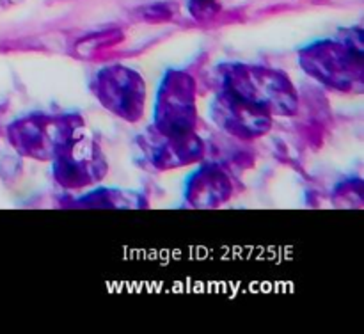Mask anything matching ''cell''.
<instances>
[{
    "mask_svg": "<svg viewBox=\"0 0 364 334\" xmlns=\"http://www.w3.org/2000/svg\"><path fill=\"white\" fill-rule=\"evenodd\" d=\"M217 91H228L269 110L291 117L299 112L301 96L284 71L262 64L224 63L215 70Z\"/></svg>",
    "mask_w": 364,
    "mask_h": 334,
    "instance_id": "cell-1",
    "label": "cell"
},
{
    "mask_svg": "<svg viewBox=\"0 0 364 334\" xmlns=\"http://www.w3.org/2000/svg\"><path fill=\"white\" fill-rule=\"evenodd\" d=\"M302 71L331 91H364V50L355 48L340 38H326L299 50Z\"/></svg>",
    "mask_w": 364,
    "mask_h": 334,
    "instance_id": "cell-2",
    "label": "cell"
},
{
    "mask_svg": "<svg viewBox=\"0 0 364 334\" xmlns=\"http://www.w3.org/2000/svg\"><path fill=\"white\" fill-rule=\"evenodd\" d=\"M85 131L80 114L34 112L18 117L7 126L11 148L25 158L52 162L70 141Z\"/></svg>",
    "mask_w": 364,
    "mask_h": 334,
    "instance_id": "cell-3",
    "label": "cell"
},
{
    "mask_svg": "<svg viewBox=\"0 0 364 334\" xmlns=\"http://www.w3.org/2000/svg\"><path fill=\"white\" fill-rule=\"evenodd\" d=\"M196 78L183 70H169L156 91L151 128L166 137L196 131Z\"/></svg>",
    "mask_w": 364,
    "mask_h": 334,
    "instance_id": "cell-4",
    "label": "cell"
},
{
    "mask_svg": "<svg viewBox=\"0 0 364 334\" xmlns=\"http://www.w3.org/2000/svg\"><path fill=\"white\" fill-rule=\"evenodd\" d=\"M92 95L100 105L127 123H137L146 110L148 89L142 75L124 64H109L96 71Z\"/></svg>",
    "mask_w": 364,
    "mask_h": 334,
    "instance_id": "cell-5",
    "label": "cell"
},
{
    "mask_svg": "<svg viewBox=\"0 0 364 334\" xmlns=\"http://www.w3.org/2000/svg\"><path fill=\"white\" fill-rule=\"evenodd\" d=\"M109 173V160L87 130L68 142L52 160V176L64 190H84Z\"/></svg>",
    "mask_w": 364,
    "mask_h": 334,
    "instance_id": "cell-6",
    "label": "cell"
},
{
    "mask_svg": "<svg viewBox=\"0 0 364 334\" xmlns=\"http://www.w3.org/2000/svg\"><path fill=\"white\" fill-rule=\"evenodd\" d=\"M210 116L224 134L242 142L263 137L274 123L269 110L228 91H217L210 105Z\"/></svg>",
    "mask_w": 364,
    "mask_h": 334,
    "instance_id": "cell-7",
    "label": "cell"
},
{
    "mask_svg": "<svg viewBox=\"0 0 364 334\" xmlns=\"http://www.w3.org/2000/svg\"><path fill=\"white\" fill-rule=\"evenodd\" d=\"M142 158L153 171H173L199 163L206 156V142L196 131L181 137H166L149 128L139 139Z\"/></svg>",
    "mask_w": 364,
    "mask_h": 334,
    "instance_id": "cell-8",
    "label": "cell"
},
{
    "mask_svg": "<svg viewBox=\"0 0 364 334\" xmlns=\"http://www.w3.org/2000/svg\"><path fill=\"white\" fill-rule=\"evenodd\" d=\"M235 194V181L224 163L203 162L185 183V203L192 208H217Z\"/></svg>",
    "mask_w": 364,
    "mask_h": 334,
    "instance_id": "cell-9",
    "label": "cell"
},
{
    "mask_svg": "<svg viewBox=\"0 0 364 334\" xmlns=\"http://www.w3.org/2000/svg\"><path fill=\"white\" fill-rule=\"evenodd\" d=\"M71 205L75 208H96V210H134L146 208L148 199L135 190H123V188H95L87 194L75 199Z\"/></svg>",
    "mask_w": 364,
    "mask_h": 334,
    "instance_id": "cell-10",
    "label": "cell"
},
{
    "mask_svg": "<svg viewBox=\"0 0 364 334\" xmlns=\"http://www.w3.org/2000/svg\"><path fill=\"white\" fill-rule=\"evenodd\" d=\"M124 39V32L121 28H107V31L92 32L84 36L73 45V55L78 59L91 60L102 55L107 50L114 48Z\"/></svg>",
    "mask_w": 364,
    "mask_h": 334,
    "instance_id": "cell-11",
    "label": "cell"
},
{
    "mask_svg": "<svg viewBox=\"0 0 364 334\" xmlns=\"http://www.w3.org/2000/svg\"><path fill=\"white\" fill-rule=\"evenodd\" d=\"M333 201L338 208H363L364 183L361 178H348L334 188Z\"/></svg>",
    "mask_w": 364,
    "mask_h": 334,
    "instance_id": "cell-12",
    "label": "cell"
},
{
    "mask_svg": "<svg viewBox=\"0 0 364 334\" xmlns=\"http://www.w3.org/2000/svg\"><path fill=\"white\" fill-rule=\"evenodd\" d=\"M135 16L144 23H166L176 16V6L173 2H153L139 7Z\"/></svg>",
    "mask_w": 364,
    "mask_h": 334,
    "instance_id": "cell-13",
    "label": "cell"
},
{
    "mask_svg": "<svg viewBox=\"0 0 364 334\" xmlns=\"http://www.w3.org/2000/svg\"><path fill=\"white\" fill-rule=\"evenodd\" d=\"M187 6L196 21H210L220 13V0H188Z\"/></svg>",
    "mask_w": 364,
    "mask_h": 334,
    "instance_id": "cell-14",
    "label": "cell"
},
{
    "mask_svg": "<svg viewBox=\"0 0 364 334\" xmlns=\"http://www.w3.org/2000/svg\"><path fill=\"white\" fill-rule=\"evenodd\" d=\"M25 0H0V13H6V11L13 9V7L20 6Z\"/></svg>",
    "mask_w": 364,
    "mask_h": 334,
    "instance_id": "cell-15",
    "label": "cell"
}]
</instances>
